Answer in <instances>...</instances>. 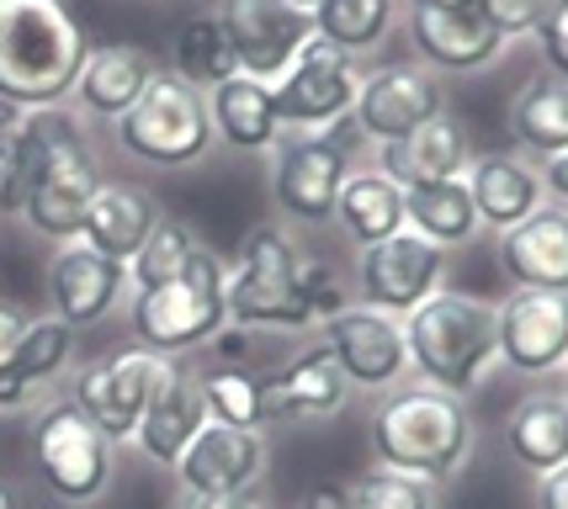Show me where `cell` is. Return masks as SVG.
I'll return each mask as SVG.
<instances>
[{
  "mask_svg": "<svg viewBox=\"0 0 568 509\" xmlns=\"http://www.w3.org/2000/svg\"><path fill=\"white\" fill-rule=\"evenodd\" d=\"M97 154L85 144V128L64 106L27 112L22 128L11 133V196L6 213L27 218L32 234L53 244L80 240L85 207L97 196Z\"/></svg>",
  "mask_w": 568,
  "mask_h": 509,
  "instance_id": "cell-1",
  "label": "cell"
},
{
  "mask_svg": "<svg viewBox=\"0 0 568 509\" xmlns=\"http://www.w3.org/2000/svg\"><path fill=\"white\" fill-rule=\"evenodd\" d=\"M473 425L468 398H452L442 388H425V383H404L388 388L377 398V409L367 419V446L377 467H394L425 483H452L473 457Z\"/></svg>",
  "mask_w": 568,
  "mask_h": 509,
  "instance_id": "cell-2",
  "label": "cell"
},
{
  "mask_svg": "<svg viewBox=\"0 0 568 509\" xmlns=\"http://www.w3.org/2000/svg\"><path fill=\"white\" fill-rule=\"evenodd\" d=\"M91 38L64 0H0V101L43 112L74 91Z\"/></svg>",
  "mask_w": 568,
  "mask_h": 509,
  "instance_id": "cell-3",
  "label": "cell"
},
{
  "mask_svg": "<svg viewBox=\"0 0 568 509\" xmlns=\"http://www.w3.org/2000/svg\"><path fill=\"white\" fill-rule=\"evenodd\" d=\"M404 345L425 388L473 398L499 371V314L489 297L442 287L404 318Z\"/></svg>",
  "mask_w": 568,
  "mask_h": 509,
  "instance_id": "cell-4",
  "label": "cell"
},
{
  "mask_svg": "<svg viewBox=\"0 0 568 509\" xmlns=\"http://www.w3.org/2000/svg\"><path fill=\"white\" fill-rule=\"evenodd\" d=\"M308 266L314 261L297 250L287 228H276V223L250 228L229 276H223L229 324H240V329H314Z\"/></svg>",
  "mask_w": 568,
  "mask_h": 509,
  "instance_id": "cell-5",
  "label": "cell"
},
{
  "mask_svg": "<svg viewBox=\"0 0 568 509\" xmlns=\"http://www.w3.org/2000/svg\"><path fill=\"white\" fill-rule=\"evenodd\" d=\"M112 128H118V149H123L128 160L154 165V170H186L213 149L207 91L186 85V80L171 70L154 74L149 91L133 101Z\"/></svg>",
  "mask_w": 568,
  "mask_h": 509,
  "instance_id": "cell-6",
  "label": "cell"
},
{
  "mask_svg": "<svg viewBox=\"0 0 568 509\" xmlns=\"http://www.w3.org/2000/svg\"><path fill=\"white\" fill-rule=\"evenodd\" d=\"M223 266L219 255L202 244L192 255V266L181 271L165 287H144L133 297V339L154 350V356H181V350H197L229 324L223 308Z\"/></svg>",
  "mask_w": 568,
  "mask_h": 509,
  "instance_id": "cell-7",
  "label": "cell"
},
{
  "mask_svg": "<svg viewBox=\"0 0 568 509\" xmlns=\"http://www.w3.org/2000/svg\"><path fill=\"white\" fill-rule=\"evenodd\" d=\"M32 467H38V478H43V488H49L53 499H64V505H97L101 493L112 488L118 446L101 436L70 398H59L32 425Z\"/></svg>",
  "mask_w": 568,
  "mask_h": 509,
  "instance_id": "cell-8",
  "label": "cell"
},
{
  "mask_svg": "<svg viewBox=\"0 0 568 509\" xmlns=\"http://www.w3.org/2000/svg\"><path fill=\"white\" fill-rule=\"evenodd\" d=\"M351 139L356 128L335 122L324 133H293L272 149V202L293 223H329L341 186L351 175Z\"/></svg>",
  "mask_w": 568,
  "mask_h": 509,
  "instance_id": "cell-9",
  "label": "cell"
},
{
  "mask_svg": "<svg viewBox=\"0 0 568 509\" xmlns=\"http://www.w3.org/2000/svg\"><path fill=\"white\" fill-rule=\"evenodd\" d=\"M356 91H362V70L351 64V53H341L335 43H324L320 32H314L303 43V53L293 59V70L272 85V106L282 128L324 133V128L351 118Z\"/></svg>",
  "mask_w": 568,
  "mask_h": 509,
  "instance_id": "cell-10",
  "label": "cell"
},
{
  "mask_svg": "<svg viewBox=\"0 0 568 509\" xmlns=\"http://www.w3.org/2000/svg\"><path fill=\"white\" fill-rule=\"evenodd\" d=\"M165 362H171V356H154L144 345L112 350V356H101V362L80 366L70 404L85 414L112 446H123V440H133V430H139V419H144V409H149V393L160 383Z\"/></svg>",
  "mask_w": 568,
  "mask_h": 509,
  "instance_id": "cell-11",
  "label": "cell"
},
{
  "mask_svg": "<svg viewBox=\"0 0 568 509\" xmlns=\"http://www.w3.org/2000/svg\"><path fill=\"white\" fill-rule=\"evenodd\" d=\"M446 276V250H436L430 240L398 228L394 240L367 244L356 261V303L377 308V314L409 318L430 292H442Z\"/></svg>",
  "mask_w": 568,
  "mask_h": 509,
  "instance_id": "cell-12",
  "label": "cell"
},
{
  "mask_svg": "<svg viewBox=\"0 0 568 509\" xmlns=\"http://www.w3.org/2000/svg\"><path fill=\"white\" fill-rule=\"evenodd\" d=\"M219 22L240 59V74L266 80V85H276L293 70L303 43L314 38V11H303L293 0H223Z\"/></svg>",
  "mask_w": 568,
  "mask_h": 509,
  "instance_id": "cell-13",
  "label": "cell"
},
{
  "mask_svg": "<svg viewBox=\"0 0 568 509\" xmlns=\"http://www.w3.org/2000/svg\"><path fill=\"white\" fill-rule=\"evenodd\" d=\"M446 112L442 80L425 64H383V70L362 74V91L351 106V128L372 139V144H398L415 128Z\"/></svg>",
  "mask_w": 568,
  "mask_h": 509,
  "instance_id": "cell-14",
  "label": "cell"
},
{
  "mask_svg": "<svg viewBox=\"0 0 568 509\" xmlns=\"http://www.w3.org/2000/svg\"><path fill=\"white\" fill-rule=\"evenodd\" d=\"M324 350L341 362L351 388H372L388 393L404 383L409 371V345H404V318L377 314V308H362L351 303L335 318H324Z\"/></svg>",
  "mask_w": 568,
  "mask_h": 509,
  "instance_id": "cell-15",
  "label": "cell"
},
{
  "mask_svg": "<svg viewBox=\"0 0 568 509\" xmlns=\"http://www.w3.org/2000/svg\"><path fill=\"white\" fill-rule=\"evenodd\" d=\"M499 314V366L526 383L558 377L568 362V297L558 292H510Z\"/></svg>",
  "mask_w": 568,
  "mask_h": 509,
  "instance_id": "cell-16",
  "label": "cell"
},
{
  "mask_svg": "<svg viewBox=\"0 0 568 509\" xmlns=\"http://www.w3.org/2000/svg\"><path fill=\"white\" fill-rule=\"evenodd\" d=\"M266 457H272L266 430H234L207 419L171 472L181 493H250L266 472Z\"/></svg>",
  "mask_w": 568,
  "mask_h": 509,
  "instance_id": "cell-17",
  "label": "cell"
},
{
  "mask_svg": "<svg viewBox=\"0 0 568 509\" xmlns=\"http://www.w3.org/2000/svg\"><path fill=\"white\" fill-rule=\"evenodd\" d=\"M495 266L510 292H558L568 297V207L542 202L531 218L495 240Z\"/></svg>",
  "mask_w": 568,
  "mask_h": 509,
  "instance_id": "cell-18",
  "label": "cell"
},
{
  "mask_svg": "<svg viewBox=\"0 0 568 509\" xmlns=\"http://www.w3.org/2000/svg\"><path fill=\"white\" fill-rule=\"evenodd\" d=\"M128 292V266L91 250L85 240H70L53 250L49 261V297H53V318H64L70 329L101 324L123 303Z\"/></svg>",
  "mask_w": 568,
  "mask_h": 509,
  "instance_id": "cell-19",
  "label": "cell"
},
{
  "mask_svg": "<svg viewBox=\"0 0 568 509\" xmlns=\"http://www.w3.org/2000/svg\"><path fill=\"white\" fill-rule=\"evenodd\" d=\"M351 383L341 362L320 345L297 350L293 362L261 377V404H266V425H314V419H335L346 409Z\"/></svg>",
  "mask_w": 568,
  "mask_h": 509,
  "instance_id": "cell-20",
  "label": "cell"
},
{
  "mask_svg": "<svg viewBox=\"0 0 568 509\" xmlns=\"http://www.w3.org/2000/svg\"><path fill=\"white\" fill-rule=\"evenodd\" d=\"M409 38H415V53L442 74L489 70L499 53H505V38L489 27V17H484L478 6H473V11L409 6Z\"/></svg>",
  "mask_w": 568,
  "mask_h": 509,
  "instance_id": "cell-21",
  "label": "cell"
},
{
  "mask_svg": "<svg viewBox=\"0 0 568 509\" xmlns=\"http://www.w3.org/2000/svg\"><path fill=\"white\" fill-rule=\"evenodd\" d=\"M463 181H468V196H473V207H478V223L495 228V234L516 228L520 218H531L547 202L542 165H531L516 149L473 154L468 170H463Z\"/></svg>",
  "mask_w": 568,
  "mask_h": 509,
  "instance_id": "cell-22",
  "label": "cell"
},
{
  "mask_svg": "<svg viewBox=\"0 0 568 509\" xmlns=\"http://www.w3.org/2000/svg\"><path fill=\"white\" fill-rule=\"evenodd\" d=\"M202 425H207V409H202L197 377L171 356L165 371H160V383H154V393H149V409H144V419H139L133 440H139V451H144L154 467H175L181 451L197 440Z\"/></svg>",
  "mask_w": 568,
  "mask_h": 509,
  "instance_id": "cell-23",
  "label": "cell"
},
{
  "mask_svg": "<svg viewBox=\"0 0 568 509\" xmlns=\"http://www.w3.org/2000/svg\"><path fill=\"white\" fill-rule=\"evenodd\" d=\"M468 160H473L468 128L452 118V112L430 118L409 139H398V144H377V170L394 186H404V192L409 186H430V181H463Z\"/></svg>",
  "mask_w": 568,
  "mask_h": 509,
  "instance_id": "cell-24",
  "label": "cell"
},
{
  "mask_svg": "<svg viewBox=\"0 0 568 509\" xmlns=\"http://www.w3.org/2000/svg\"><path fill=\"white\" fill-rule=\"evenodd\" d=\"M505 457L516 461L520 472L547 478L568 461V398L558 388H531L516 409L505 414Z\"/></svg>",
  "mask_w": 568,
  "mask_h": 509,
  "instance_id": "cell-25",
  "label": "cell"
},
{
  "mask_svg": "<svg viewBox=\"0 0 568 509\" xmlns=\"http://www.w3.org/2000/svg\"><path fill=\"white\" fill-rule=\"evenodd\" d=\"M160 202L144 192V186H133V181H101L97 196H91V207H85V223H80V240L101 250V255H112V261H133L144 240L160 228Z\"/></svg>",
  "mask_w": 568,
  "mask_h": 509,
  "instance_id": "cell-26",
  "label": "cell"
},
{
  "mask_svg": "<svg viewBox=\"0 0 568 509\" xmlns=\"http://www.w3.org/2000/svg\"><path fill=\"white\" fill-rule=\"evenodd\" d=\"M154 74H160V64H154L149 49H139V43H101V49L85 53V70L74 80V96H80V106L91 118L118 122L149 91Z\"/></svg>",
  "mask_w": 568,
  "mask_h": 509,
  "instance_id": "cell-27",
  "label": "cell"
},
{
  "mask_svg": "<svg viewBox=\"0 0 568 509\" xmlns=\"http://www.w3.org/2000/svg\"><path fill=\"white\" fill-rule=\"evenodd\" d=\"M207 118H213V139H223L240 154H261V149H276L282 139V122H276L272 106V85L266 80H250V74H234L207 91Z\"/></svg>",
  "mask_w": 568,
  "mask_h": 509,
  "instance_id": "cell-28",
  "label": "cell"
},
{
  "mask_svg": "<svg viewBox=\"0 0 568 509\" xmlns=\"http://www.w3.org/2000/svg\"><path fill=\"white\" fill-rule=\"evenodd\" d=\"M404 228L430 240L436 250H463L484 234L478 207L468 196V181H430V186H409L404 192Z\"/></svg>",
  "mask_w": 568,
  "mask_h": 509,
  "instance_id": "cell-29",
  "label": "cell"
},
{
  "mask_svg": "<svg viewBox=\"0 0 568 509\" xmlns=\"http://www.w3.org/2000/svg\"><path fill=\"white\" fill-rule=\"evenodd\" d=\"M335 223L356 250L394 240L404 228V186H394L383 170H351L335 202Z\"/></svg>",
  "mask_w": 568,
  "mask_h": 509,
  "instance_id": "cell-30",
  "label": "cell"
},
{
  "mask_svg": "<svg viewBox=\"0 0 568 509\" xmlns=\"http://www.w3.org/2000/svg\"><path fill=\"white\" fill-rule=\"evenodd\" d=\"M510 139L516 154H526L531 165H547L568 149V80H531L520 85L510 101Z\"/></svg>",
  "mask_w": 568,
  "mask_h": 509,
  "instance_id": "cell-31",
  "label": "cell"
},
{
  "mask_svg": "<svg viewBox=\"0 0 568 509\" xmlns=\"http://www.w3.org/2000/svg\"><path fill=\"white\" fill-rule=\"evenodd\" d=\"M171 59H175L171 74H181L197 91H213V85L240 74V59L229 49V32H223L219 17H186L171 38Z\"/></svg>",
  "mask_w": 568,
  "mask_h": 509,
  "instance_id": "cell-32",
  "label": "cell"
},
{
  "mask_svg": "<svg viewBox=\"0 0 568 509\" xmlns=\"http://www.w3.org/2000/svg\"><path fill=\"white\" fill-rule=\"evenodd\" d=\"M394 0H320L314 6V32L341 53H367L394 32Z\"/></svg>",
  "mask_w": 568,
  "mask_h": 509,
  "instance_id": "cell-33",
  "label": "cell"
},
{
  "mask_svg": "<svg viewBox=\"0 0 568 509\" xmlns=\"http://www.w3.org/2000/svg\"><path fill=\"white\" fill-rule=\"evenodd\" d=\"M202 409L213 425H234V430H261L266 425V404H261V377L245 366H213L197 377Z\"/></svg>",
  "mask_w": 568,
  "mask_h": 509,
  "instance_id": "cell-34",
  "label": "cell"
},
{
  "mask_svg": "<svg viewBox=\"0 0 568 509\" xmlns=\"http://www.w3.org/2000/svg\"><path fill=\"white\" fill-rule=\"evenodd\" d=\"M202 250L197 228L181 218H160V228L144 240V250L128 261V282L144 292V287H165V282H175L181 271L192 266V255Z\"/></svg>",
  "mask_w": 568,
  "mask_h": 509,
  "instance_id": "cell-35",
  "label": "cell"
},
{
  "mask_svg": "<svg viewBox=\"0 0 568 509\" xmlns=\"http://www.w3.org/2000/svg\"><path fill=\"white\" fill-rule=\"evenodd\" d=\"M74 356V329L64 318H27V335L17 339V350H11V371L22 377L27 388H38V383H49L59 377Z\"/></svg>",
  "mask_w": 568,
  "mask_h": 509,
  "instance_id": "cell-36",
  "label": "cell"
},
{
  "mask_svg": "<svg viewBox=\"0 0 568 509\" xmlns=\"http://www.w3.org/2000/svg\"><path fill=\"white\" fill-rule=\"evenodd\" d=\"M346 505L351 509H442V488L394 472V467H372L362 478L346 483Z\"/></svg>",
  "mask_w": 568,
  "mask_h": 509,
  "instance_id": "cell-37",
  "label": "cell"
},
{
  "mask_svg": "<svg viewBox=\"0 0 568 509\" xmlns=\"http://www.w3.org/2000/svg\"><path fill=\"white\" fill-rule=\"evenodd\" d=\"M478 11H484L489 27L510 43V38H537L542 22L558 11V0H478Z\"/></svg>",
  "mask_w": 568,
  "mask_h": 509,
  "instance_id": "cell-38",
  "label": "cell"
},
{
  "mask_svg": "<svg viewBox=\"0 0 568 509\" xmlns=\"http://www.w3.org/2000/svg\"><path fill=\"white\" fill-rule=\"evenodd\" d=\"M537 49H542L552 80H568V0H558V11L542 22V32H537Z\"/></svg>",
  "mask_w": 568,
  "mask_h": 509,
  "instance_id": "cell-39",
  "label": "cell"
},
{
  "mask_svg": "<svg viewBox=\"0 0 568 509\" xmlns=\"http://www.w3.org/2000/svg\"><path fill=\"white\" fill-rule=\"evenodd\" d=\"M207 345L219 350V366H245L250 362V329H240V324H223Z\"/></svg>",
  "mask_w": 568,
  "mask_h": 509,
  "instance_id": "cell-40",
  "label": "cell"
},
{
  "mask_svg": "<svg viewBox=\"0 0 568 509\" xmlns=\"http://www.w3.org/2000/svg\"><path fill=\"white\" fill-rule=\"evenodd\" d=\"M22 335H27V318H22V308L0 297V366L11 362V350H17V339H22Z\"/></svg>",
  "mask_w": 568,
  "mask_h": 509,
  "instance_id": "cell-41",
  "label": "cell"
},
{
  "mask_svg": "<svg viewBox=\"0 0 568 509\" xmlns=\"http://www.w3.org/2000/svg\"><path fill=\"white\" fill-rule=\"evenodd\" d=\"M175 509H261L250 493H181Z\"/></svg>",
  "mask_w": 568,
  "mask_h": 509,
  "instance_id": "cell-42",
  "label": "cell"
},
{
  "mask_svg": "<svg viewBox=\"0 0 568 509\" xmlns=\"http://www.w3.org/2000/svg\"><path fill=\"white\" fill-rule=\"evenodd\" d=\"M537 509H568V461L558 472L537 478Z\"/></svg>",
  "mask_w": 568,
  "mask_h": 509,
  "instance_id": "cell-43",
  "label": "cell"
},
{
  "mask_svg": "<svg viewBox=\"0 0 568 509\" xmlns=\"http://www.w3.org/2000/svg\"><path fill=\"white\" fill-rule=\"evenodd\" d=\"M293 509H351V505H346V488L320 483V488H308V493H303Z\"/></svg>",
  "mask_w": 568,
  "mask_h": 509,
  "instance_id": "cell-44",
  "label": "cell"
},
{
  "mask_svg": "<svg viewBox=\"0 0 568 509\" xmlns=\"http://www.w3.org/2000/svg\"><path fill=\"white\" fill-rule=\"evenodd\" d=\"M542 186H547V196H558L568 207V149L558 154V160H547L542 165Z\"/></svg>",
  "mask_w": 568,
  "mask_h": 509,
  "instance_id": "cell-45",
  "label": "cell"
},
{
  "mask_svg": "<svg viewBox=\"0 0 568 509\" xmlns=\"http://www.w3.org/2000/svg\"><path fill=\"white\" fill-rule=\"evenodd\" d=\"M27 398H32V388H27L11 366H0V409H22Z\"/></svg>",
  "mask_w": 568,
  "mask_h": 509,
  "instance_id": "cell-46",
  "label": "cell"
},
{
  "mask_svg": "<svg viewBox=\"0 0 568 509\" xmlns=\"http://www.w3.org/2000/svg\"><path fill=\"white\" fill-rule=\"evenodd\" d=\"M6 196H11V139H0V213H6Z\"/></svg>",
  "mask_w": 568,
  "mask_h": 509,
  "instance_id": "cell-47",
  "label": "cell"
},
{
  "mask_svg": "<svg viewBox=\"0 0 568 509\" xmlns=\"http://www.w3.org/2000/svg\"><path fill=\"white\" fill-rule=\"evenodd\" d=\"M409 6H442V11H473L478 0H409Z\"/></svg>",
  "mask_w": 568,
  "mask_h": 509,
  "instance_id": "cell-48",
  "label": "cell"
},
{
  "mask_svg": "<svg viewBox=\"0 0 568 509\" xmlns=\"http://www.w3.org/2000/svg\"><path fill=\"white\" fill-rule=\"evenodd\" d=\"M0 509H22V505H17V488H11V483H0Z\"/></svg>",
  "mask_w": 568,
  "mask_h": 509,
  "instance_id": "cell-49",
  "label": "cell"
},
{
  "mask_svg": "<svg viewBox=\"0 0 568 509\" xmlns=\"http://www.w3.org/2000/svg\"><path fill=\"white\" fill-rule=\"evenodd\" d=\"M558 377H564V388H558V393H564V398H568V362H564V371H558Z\"/></svg>",
  "mask_w": 568,
  "mask_h": 509,
  "instance_id": "cell-50",
  "label": "cell"
},
{
  "mask_svg": "<svg viewBox=\"0 0 568 509\" xmlns=\"http://www.w3.org/2000/svg\"><path fill=\"white\" fill-rule=\"evenodd\" d=\"M293 6H303V11H314V6H320V0H293Z\"/></svg>",
  "mask_w": 568,
  "mask_h": 509,
  "instance_id": "cell-51",
  "label": "cell"
}]
</instances>
